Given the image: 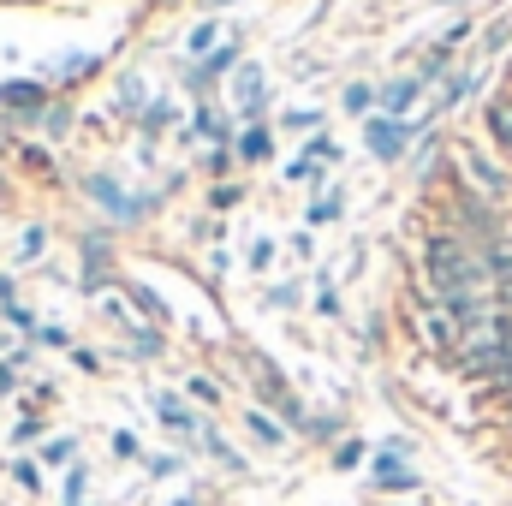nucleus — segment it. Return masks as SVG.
I'll list each match as a JSON object with an SVG mask.
<instances>
[{"label": "nucleus", "mask_w": 512, "mask_h": 506, "mask_svg": "<svg viewBox=\"0 0 512 506\" xmlns=\"http://www.w3.org/2000/svg\"><path fill=\"white\" fill-rule=\"evenodd\" d=\"M239 149H245V155H268V137H262V131H245V143H239Z\"/></svg>", "instance_id": "obj_10"}, {"label": "nucleus", "mask_w": 512, "mask_h": 506, "mask_svg": "<svg viewBox=\"0 0 512 506\" xmlns=\"http://www.w3.org/2000/svg\"><path fill=\"white\" fill-rule=\"evenodd\" d=\"M0 102H42V90L36 84H12V90H0Z\"/></svg>", "instance_id": "obj_8"}, {"label": "nucleus", "mask_w": 512, "mask_h": 506, "mask_svg": "<svg viewBox=\"0 0 512 506\" xmlns=\"http://www.w3.org/2000/svg\"><path fill=\"white\" fill-rule=\"evenodd\" d=\"M90 191H96V197H102V203H108L114 215H131V203L120 197V191H114V179H90Z\"/></svg>", "instance_id": "obj_5"}, {"label": "nucleus", "mask_w": 512, "mask_h": 506, "mask_svg": "<svg viewBox=\"0 0 512 506\" xmlns=\"http://www.w3.org/2000/svg\"><path fill=\"white\" fill-rule=\"evenodd\" d=\"M411 102H417V78H405V84H387V90H382V108H387V114H405Z\"/></svg>", "instance_id": "obj_3"}, {"label": "nucleus", "mask_w": 512, "mask_h": 506, "mask_svg": "<svg viewBox=\"0 0 512 506\" xmlns=\"http://www.w3.org/2000/svg\"><path fill=\"white\" fill-rule=\"evenodd\" d=\"M429 280H435V292H441L453 310L495 298V274H489L483 251H471L459 233H435V239H429Z\"/></svg>", "instance_id": "obj_1"}, {"label": "nucleus", "mask_w": 512, "mask_h": 506, "mask_svg": "<svg viewBox=\"0 0 512 506\" xmlns=\"http://www.w3.org/2000/svg\"><path fill=\"white\" fill-rule=\"evenodd\" d=\"M399 143H405V131L393 126V120H376V126H370V149H376L382 161H393V155H399Z\"/></svg>", "instance_id": "obj_2"}, {"label": "nucleus", "mask_w": 512, "mask_h": 506, "mask_svg": "<svg viewBox=\"0 0 512 506\" xmlns=\"http://www.w3.org/2000/svg\"><path fill=\"white\" fill-rule=\"evenodd\" d=\"M489 131H495L501 143H512V102H495V108H489Z\"/></svg>", "instance_id": "obj_6"}, {"label": "nucleus", "mask_w": 512, "mask_h": 506, "mask_svg": "<svg viewBox=\"0 0 512 506\" xmlns=\"http://www.w3.org/2000/svg\"><path fill=\"white\" fill-rule=\"evenodd\" d=\"M471 173H477V179H483V185H489V191H501V185H507V179H501V173H495V167H489V161H483V155H471Z\"/></svg>", "instance_id": "obj_7"}, {"label": "nucleus", "mask_w": 512, "mask_h": 506, "mask_svg": "<svg viewBox=\"0 0 512 506\" xmlns=\"http://www.w3.org/2000/svg\"><path fill=\"white\" fill-rule=\"evenodd\" d=\"M376 483H382V489H405V483H417V477H411L399 459H376Z\"/></svg>", "instance_id": "obj_4"}, {"label": "nucleus", "mask_w": 512, "mask_h": 506, "mask_svg": "<svg viewBox=\"0 0 512 506\" xmlns=\"http://www.w3.org/2000/svg\"><path fill=\"white\" fill-rule=\"evenodd\" d=\"M209 42H215V24H197V30H191V54H203Z\"/></svg>", "instance_id": "obj_9"}, {"label": "nucleus", "mask_w": 512, "mask_h": 506, "mask_svg": "<svg viewBox=\"0 0 512 506\" xmlns=\"http://www.w3.org/2000/svg\"><path fill=\"white\" fill-rule=\"evenodd\" d=\"M251 429H256V435H262V441H280V429H274V423H268L262 411H256V417H251Z\"/></svg>", "instance_id": "obj_11"}]
</instances>
